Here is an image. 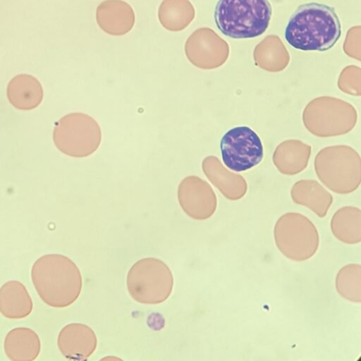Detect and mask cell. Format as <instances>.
<instances>
[{
	"mask_svg": "<svg viewBox=\"0 0 361 361\" xmlns=\"http://www.w3.org/2000/svg\"><path fill=\"white\" fill-rule=\"evenodd\" d=\"M53 140L63 154L85 157L99 147L102 132L97 122L90 116L80 112L71 113L56 123Z\"/></svg>",
	"mask_w": 361,
	"mask_h": 361,
	"instance_id": "8992f818",
	"label": "cell"
},
{
	"mask_svg": "<svg viewBox=\"0 0 361 361\" xmlns=\"http://www.w3.org/2000/svg\"><path fill=\"white\" fill-rule=\"evenodd\" d=\"M9 102L16 109L31 110L39 105L43 99V89L37 79L20 74L11 80L6 90Z\"/></svg>",
	"mask_w": 361,
	"mask_h": 361,
	"instance_id": "8fae6325",
	"label": "cell"
},
{
	"mask_svg": "<svg viewBox=\"0 0 361 361\" xmlns=\"http://www.w3.org/2000/svg\"><path fill=\"white\" fill-rule=\"evenodd\" d=\"M178 199L185 213L196 220H204L213 215L216 197L212 188L195 176L183 178L178 188Z\"/></svg>",
	"mask_w": 361,
	"mask_h": 361,
	"instance_id": "ba28073f",
	"label": "cell"
},
{
	"mask_svg": "<svg viewBox=\"0 0 361 361\" xmlns=\"http://www.w3.org/2000/svg\"><path fill=\"white\" fill-rule=\"evenodd\" d=\"M341 35V25L334 8L317 2L300 5L284 30L286 42L300 51H327Z\"/></svg>",
	"mask_w": 361,
	"mask_h": 361,
	"instance_id": "6da1fadb",
	"label": "cell"
},
{
	"mask_svg": "<svg viewBox=\"0 0 361 361\" xmlns=\"http://www.w3.org/2000/svg\"><path fill=\"white\" fill-rule=\"evenodd\" d=\"M271 14L268 0H218L214 18L223 35L233 39H251L267 30Z\"/></svg>",
	"mask_w": 361,
	"mask_h": 361,
	"instance_id": "3957f363",
	"label": "cell"
},
{
	"mask_svg": "<svg viewBox=\"0 0 361 361\" xmlns=\"http://www.w3.org/2000/svg\"><path fill=\"white\" fill-rule=\"evenodd\" d=\"M361 267L358 264H349L343 267L337 273L335 281L338 293L344 299L360 302Z\"/></svg>",
	"mask_w": 361,
	"mask_h": 361,
	"instance_id": "2e32d148",
	"label": "cell"
},
{
	"mask_svg": "<svg viewBox=\"0 0 361 361\" xmlns=\"http://www.w3.org/2000/svg\"><path fill=\"white\" fill-rule=\"evenodd\" d=\"M57 344L60 352L67 359L84 360L95 350L97 340L90 326L73 323L61 330Z\"/></svg>",
	"mask_w": 361,
	"mask_h": 361,
	"instance_id": "9c48e42d",
	"label": "cell"
},
{
	"mask_svg": "<svg viewBox=\"0 0 361 361\" xmlns=\"http://www.w3.org/2000/svg\"><path fill=\"white\" fill-rule=\"evenodd\" d=\"M96 20L99 27L111 35H123L135 23L132 7L122 0H106L97 8Z\"/></svg>",
	"mask_w": 361,
	"mask_h": 361,
	"instance_id": "30bf717a",
	"label": "cell"
},
{
	"mask_svg": "<svg viewBox=\"0 0 361 361\" xmlns=\"http://www.w3.org/2000/svg\"><path fill=\"white\" fill-rule=\"evenodd\" d=\"M32 310V301L25 286L9 281L0 288V312L9 319H21Z\"/></svg>",
	"mask_w": 361,
	"mask_h": 361,
	"instance_id": "4fadbf2b",
	"label": "cell"
},
{
	"mask_svg": "<svg viewBox=\"0 0 361 361\" xmlns=\"http://www.w3.org/2000/svg\"><path fill=\"white\" fill-rule=\"evenodd\" d=\"M173 275L161 260L147 257L135 262L128 271L127 287L130 296L143 304H159L170 295Z\"/></svg>",
	"mask_w": 361,
	"mask_h": 361,
	"instance_id": "277c9868",
	"label": "cell"
},
{
	"mask_svg": "<svg viewBox=\"0 0 361 361\" xmlns=\"http://www.w3.org/2000/svg\"><path fill=\"white\" fill-rule=\"evenodd\" d=\"M4 351L13 361H32L40 352V341L32 329L25 327L11 330L4 340Z\"/></svg>",
	"mask_w": 361,
	"mask_h": 361,
	"instance_id": "7c38bea8",
	"label": "cell"
},
{
	"mask_svg": "<svg viewBox=\"0 0 361 361\" xmlns=\"http://www.w3.org/2000/svg\"><path fill=\"white\" fill-rule=\"evenodd\" d=\"M31 278L41 299L53 307L69 306L82 289L79 269L62 255L49 254L37 259L32 267Z\"/></svg>",
	"mask_w": 361,
	"mask_h": 361,
	"instance_id": "7a4b0ae2",
	"label": "cell"
},
{
	"mask_svg": "<svg viewBox=\"0 0 361 361\" xmlns=\"http://www.w3.org/2000/svg\"><path fill=\"white\" fill-rule=\"evenodd\" d=\"M194 16V8L188 0H164L158 11L161 25L173 32L185 29Z\"/></svg>",
	"mask_w": 361,
	"mask_h": 361,
	"instance_id": "9a60e30c",
	"label": "cell"
},
{
	"mask_svg": "<svg viewBox=\"0 0 361 361\" xmlns=\"http://www.w3.org/2000/svg\"><path fill=\"white\" fill-rule=\"evenodd\" d=\"M279 250L288 259L301 262L311 258L319 245V235L314 224L298 213L281 216L274 228Z\"/></svg>",
	"mask_w": 361,
	"mask_h": 361,
	"instance_id": "5b68a950",
	"label": "cell"
},
{
	"mask_svg": "<svg viewBox=\"0 0 361 361\" xmlns=\"http://www.w3.org/2000/svg\"><path fill=\"white\" fill-rule=\"evenodd\" d=\"M220 152L224 165L234 172L248 171L264 157L262 141L247 126H238L227 130L220 140Z\"/></svg>",
	"mask_w": 361,
	"mask_h": 361,
	"instance_id": "52a82bcc",
	"label": "cell"
},
{
	"mask_svg": "<svg viewBox=\"0 0 361 361\" xmlns=\"http://www.w3.org/2000/svg\"><path fill=\"white\" fill-rule=\"evenodd\" d=\"M331 230L336 238L345 244L361 241L360 210L345 207L338 210L331 221Z\"/></svg>",
	"mask_w": 361,
	"mask_h": 361,
	"instance_id": "5bb4252c",
	"label": "cell"
}]
</instances>
